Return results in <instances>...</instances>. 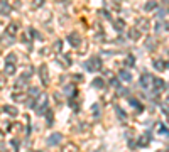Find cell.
Here are the masks:
<instances>
[{"instance_id":"obj_19","label":"cell","mask_w":169,"mask_h":152,"mask_svg":"<svg viewBox=\"0 0 169 152\" xmlns=\"http://www.w3.org/2000/svg\"><path fill=\"white\" fill-rule=\"evenodd\" d=\"M117 112H118V117H122V118H125V113H124V110H120V108H117Z\"/></svg>"},{"instance_id":"obj_6","label":"cell","mask_w":169,"mask_h":152,"mask_svg":"<svg viewBox=\"0 0 169 152\" xmlns=\"http://www.w3.org/2000/svg\"><path fill=\"white\" fill-rule=\"evenodd\" d=\"M118 78H120V79H124V81H130L132 75L129 73V71H120V73H118Z\"/></svg>"},{"instance_id":"obj_15","label":"cell","mask_w":169,"mask_h":152,"mask_svg":"<svg viewBox=\"0 0 169 152\" xmlns=\"http://www.w3.org/2000/svg\"><path fill=\"white\" fill-rule=\"evenodd\" d=\"M5 112H9L10 115H17V108H12V107H3Z\"/></svg>"},{"instance_id":"obj_9","label":"cell","mask_w":169,"mask_h":152,"mask_svg":"<svg viewBox=\"0 0 169 152\" xmlns=\"http://www.w3.org/2000/svg\"><path fill=\"white\" fill-rule=\"evenodd\" d=\"M0 12H2V14H10V7H9L5 2H2V3H0Z\"/></svg>"},{"instance_id":"obj_18","label":"cell","mask_w":169,"mask_h":152,"mask_svg":"<svg viewBox=\"0 0 169 152\" xmlns=\"http://www.w3.org/2000/svg\"><path fill=\"white\" fill-rule=\"evenodd\" d=\"M15 29H17V27H15V25H10V27H9V34H10V36H12V34H14V32H15Z\"/></svg>"},{"instance_id":"obj_8","label":"cell","mask_w":169,"mask_h":152,"mask_svg":"<svg viewBox=\"0 0 169 152\" xmlns=\"http://www.w3.org/2000/svg\"><path fill=\"white\" fill-rule=\"evenodd\" d=\"M154 86H156V90H164V81L159 79V78H156L154 79Z\"/></svg>"},{"instance_id":"obj_4","label":"cell","mask_w":169,"mask_h":152,"mask_svg":"<svg viewBox=\"0 0 169 152\" xmlns=\"http://www.w3.org/2000/svg\"><path fill=\"white\" fill-rule=\"evenodd\" d=\"M39 75L42 76V83H44V85L49 83V76H47V68H46V66H41V73H39Z\"/></svg>"},{"instance_id":"obj_23","label":"cell","mask_w":169,"mask_h":152,"mask_svg":"<svg viewBox=\"0 0 169 152\" xmlns=\"http://www.w3.org/2000/svg\"><path fill=\"white\" fill-rule=\"evenodd\" d=\"M168 66H169V64H168Z\"/></svg>"},{"instance_id":"obj_11","label":"cell","mask_w":169,"mask_h":152,"mask_svg":"<svg viewBox=\"0 0 169 152\" xmlns=\"http://www.w3.org/2000/svg\"><path fill=\"white\" fill-rule=\"evenodd\" d=\"M154 9H156V2H152V0H150V2H147V3L144 5V10H147V12L154 10Z\"/></svg>"},{"instance_id":"obj_17","label":"cell","mask_w":169,"mask_h":152,"mask_svg":"<svg viewBox=\"0 0 169 152\" xmlns=\"http://www.w3.org/2000/svg\"><path fill=\"white\" fill-rule=\"evenodd\" d=\"M115 29H117V31H120V29H124V22H120V20H117V22H115Z\"/></svg>"},{"instance_id":"obj_1","label":"cell","mask_w":169,"mask_h":152,"mask_svg":"<svg viewBox=\"0 0 169 152\" xmlns=\"http://www.w3.org/2000/svg\"><path fill=\"white\" fill-rule=\"evenodd\" d=\"M85 66H86L88 69H100V68H102V61H100L98 57H93L92 63H86Z\"/></svg>"},{"instance_id":"obj_12","label":"cell","mask_w":169,"mask_h":152,"mask_svg":"<svg viewBox=\"0 0 169 152\" xmlns=\"http://www.w3.org/2000/svg\"><path fill=\"white\" fill-rule=\"evenodd\" d=\"M93 86L95 88H103V79H102V78H95L93 79Z\"/></svg>"},{"instance_id":"obj_13","label":"cell","mask_w":169,"mask_h":152,"mask_svg":"<svg viewBox=\"0 0 169 152\" xmlns=\"http://www.w3.org/2000/svg\"><path fill=\"white\" fill-rule=\"evenodd\" d=\"M135 64V59H134V56H127V59H125V66H134Z\"/></svg>"},{"instance_id":"obj_2","label":"cell","mask_w":169,"mask_h":152,"mask_svg":"<svg viewBox=\"0 0 169 152\" xmlns=\"http://www.w3.org/2000/svg\"><path fill=\"white\" fill-rule=\"evenodd\" d=\"M152 81H154V78L150 75H142V78H140V85L144 88H149L150 85H152Z\"/></svg>"},{"instance_id":"obj_21","label":"cell","mask_w":169,"mask_h":152,"mask_svg":"<svg viewBox=\"0 0 169 152\" xmlns=\"http://www.w3.org/2000/svg\"><path fill=\"white\" fill-rule=\"evenodd\" d=\"M71 91H73V86H71V85H69V86H66V93H71Z\"/></svg>"},{"instance_id":"obj_16","label":"cell","mask_w":169,"mask_h":152,"mask_svg":"<svg viewBox=\"0 0 169 152\" xmlns=\"http://www.w3.org/2000/svg\"><path fill=\"white\" fill-rule=\"evenodd\" d=\"M7 63H10V64H15V56H14V54H9V57H7Z\"/></svg>"},{"instance_id":"obj_20","label":"cell","mask_w":169,"mask_h":152,"mask_svg":"<svg viewBox=\"0 0 169 152\" xmlns=\"http://www.w3.org/2000/svg\"><path fill=\"white\" fill-rule=\"evenodd\" d=\"M54 47H56V51H61V42H59V41L56 42V46H54Z\"/></svg>"},{"instance_id":"obj_7","label":"cell","mask_w":169,"mask_h":152,"mask_svg":"<svg viewBox=\"0 0 169 152\" xmlns=\"http://www.w3.org/2000/svg\"><path fill=\"white\" fill-rule=\"evenodd\" d=\"M154 68H156L157 71H164V68H166V64H164L162 61H159V59H154Z\"/></svg>"},{"instance_id":"obj_22","label":"cell","mask_w":169,"mask_h":152,"mask_svg":"<svg viewBox=\"0 0 169 152\" xmlns=\"http://www.w3.org/2000/svg\"><path fill=\"white\" fill-rule=\"evenodd\" d=\"M168 117H169V113H168Z\"/></svg>"},{"instance_id":"obj_5","label":"cell","mask_w":169,"mask_h":152,"mask_svg":"<svg viewBox=\"0 0 169 152\" xmlns=\"http://www.w3.org/2000/svg\"><path fill=\"white\" fill-rule=\"evenodd\" d=\"M59 140H61V133H54V135H51V137H49V145L59 144Z\"/></svg>"},{"instance_id":"obj_10","label":"cell","mask_w":169,"mask_h":152,"mask_svg":"<svg viewBox=\"0 0 169 152\" xmlns=\"http://www.w3.org/2000/svg\"><path fill=\"white\" fill-rule=\"evenodd\" d=\"M5 73H7V75H14V73H15V66H14V64H10V63H7Z\"/></svg>"},{"instance_id":"obj_3","label":"cell","mask_w":169,"mask_h":152,"mask_svg":"<svg viewBox=\"0 0 169 152\" xmlns=\"http://www.w3.org/2000/svg\"><path fill=\"white\" fill-rule=\"evenodd\" d=\"M68 41L73 44V46H79V42H81V37H79V34L78 32H71L69 36H68Z\"/></svg>"},{"instance_id":"obj_14","label":"cell","mask_w":169,"mask_h":152,"mask_svg":"<svg viewBox=\"0 0 169 152\" xmlns=\"http://www.w3.org/2000/svg\"><path fill=\"white\" fill-rule=\"evenodd\" d=\"M130 37L132 39H139V37H140V31H139V29H134V31H130Z\"/></svg>"}]
</instances>
